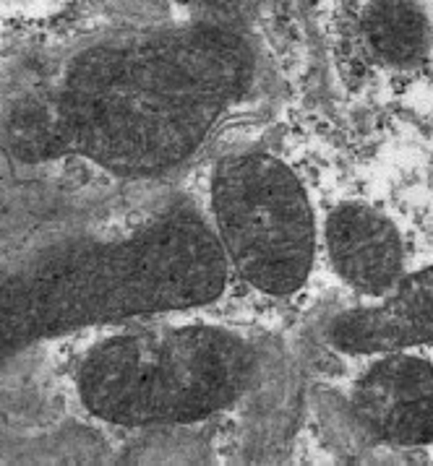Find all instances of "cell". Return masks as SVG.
<instances>
[{
	"label": "cell",
	"instance_id": "6da1fadb",
	"mask_svg": "<svg viewBox=\"0 0 433 466\" xmlns=\"http://www.w3.org/2000/svg\"><path fill=\"white\" fill-rule=\"evenodd\" d=\"M303 0H172L159 24L84 52L63 120L107 167L159 177L191 164L279 99L308 55Z\"/></svg>",
	"mask_w": 433,
	"mask_h": 466
},
{
	"label": "cell",
	"instance_id": "5b68a950",
	"mask_svg": "<svg viewBox=\"0 0 433 466\" xmlns=\"http://www.w3.org/2000/svg\"><path fill=\"white\" fill-rule=\"evenodd\" d=\"M327 341L368 357L433 344V266L405 273L384 297L331 315Z\"/></svg>",
	"mask_w": 433,
	"mask_h": 466
},
{
	"label": "cell",
	"instance_id": "3957f363",
	"mask_svg": "<svg viewBox=\"0 0 433 466\" xmlns=\"http://www.w3.org/2000/svg\"><path fill=\"white\" fill-rule=\"evenodd\" d=\"M209 221L230 271L266 297L308 284L318 224L305 185L282 159L259 149L220 156L209 177Z\"/></svg>",
	"mask_w": 433,
	"mask_h": 466
},
{
	"label": "cell",
	"instance_id": "52a82bcc",
	"mask_svg": "<svg viewBox=\"0 0 433 466\" xmlns=\"http://www.w3.org/2000/svg\"><path fill=\"white\" fill-rule=\"evenodd\" d=\"M363 37L373 58L392 68L420 63L431 50V24L415 0H371Z\"/></svg>",
	"mask_w": 433,
	"mask_h": 466
},
{
	"label": "cell",
	"instance_id": "277c9868",
	"mask_svg": "<svg viewBox=\"0 0 433 466\" xmlns=\"http://www.w3.org/2000/svg\"><path fill=\"white\" fill-rule=\"evenodd\" d=\"M350 412L371 441L394 448L433 443V365L410 352L373 354L355 380Z\"/></svg>",
	"mask_w": 433,
	"mask_h": 466
},
{
	"label": "cell",
	"instance_id": "7a4b0ae2",
	"mask_svg": "<svg viewBox=\"0 0 433 466\" xmlns=\"http://www.w3.org/2000/svg\"><path fill=\"white\" fill-rule=\"evenodd\" d=\"M256 344L209 323L159 326L100 344L81 370L94 415L126 428H175L222 415L261 378Z\"/></svg>",
	"mask_w": 433,
	"mask_h": 466
},
{
	"label": "cell",
	"instance_id": "8992f818",
	"mask_svg": "<svg viewBox=\"0 0 433 466\" xmlns=\"http://www.w3.org/2000/svg\"><path fill=\"white\" fill-rule=\"evenodd\" d=\"M324 247L334 273L366 299L384 297L405 276V245L397 224L366 204H340L329 211Z\"/></svg>",
	"mask_w": 433,
	"mask_h": 466
}]
</instances>
